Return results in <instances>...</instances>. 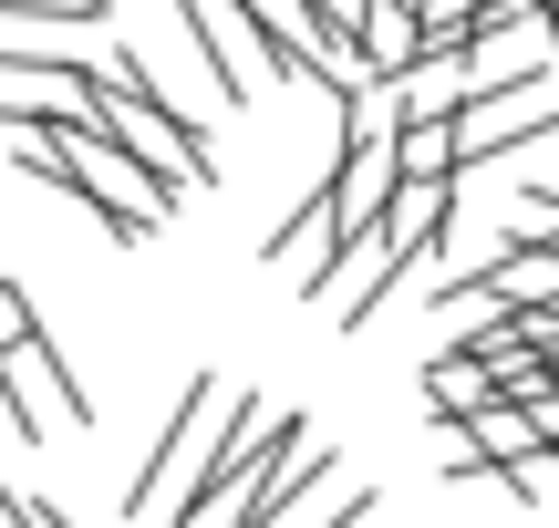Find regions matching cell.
Here are the masks:
<instances>
[{
	"instance_id": "1",
	"label": "cell",
	"mask_w": 559,
	"mask_h": 528,
	"mask_svg": "<svg viewBox=\"0 0 559 528\" xmlns=\"http://www.w3.org/2000/svg\"><path fill=\"white\" fill-rule=\"evenodd\" d=\"M11 166H21L32 187H62V197H83V207H94V228H104V239H124V249L156 239L166 207H177V197H166V187L145 177V166L124 156V145L104 135L94 115H83V124H41V135H11Z\"/></svg>"
},
{
	"instance_id": "2",
	"label": "cell",
	"mask_w": 559,
	"mask_h": 528,
	"mask_svg": "<svg viewBox=\"0 0 559 528\" xmlns=\"http://www.w3.org/2000/svg\"><path fill=\"white\" fill-rule=\"evenodd\" d=\"M94 124L124 145V156L145 166V177L177 197V187H198V177H218L207 166V145H198V124L177 115V104L156 94V73H145L135 52H115V62H94Z\"/></svg>"
},
{
	"instance_id": "3",
	"label": "cell",
	"mask_w": 559,
	"mask_h": 528,
	"mask_svg": "<svg viewBox=\"0 0 559 528\" xmlns=\"http://www.w3.org/2000/svg\"><path fill=\"white\" fill-rule=\"evenodd\" d=\"M228 405H239V394H218V373H187V394H177V415H166L156 456H145L135 488H124V518H135V508H177V497L198 488V467L218 456V435H228Z\"/></svg>"
},
{
	"instance_id": "4",
	"label": "cell",
	"mask_w": 559,
	"mask_h": 528,
	"mask_svg": "<svg viewBox=\"0 0 559 528\" xmlns=\"http://www.w3.org/2000/svg\"><path fill=\"white\" fill-rule=\"evenodd\" d=\"M290 425H300V415H280V405H260V394H239V405H228L218 456H207V467H198V488H187L177 508H166V528H218V518H228V497H239L249 477H260V456H270Z\"/></svg>"
},
{
	"instance_id": "5",
	"label": "cell",
	"mask_w": 559,
	"mask_h": 528,
	"mask_svg": "<svg viewBox=\"0 0 559 528\" xmlns=\"http://www.w3.org/2000/svg\"><path fill=\"white\" fill-rule=\"evenodd\" d=\"M404 269H415V249H404V239H394L383 218H373V228H353V239H342V260L321 269V290H311V301H321V322L362 332V322L383 311V290L404 280Z\"/></svg>"
},
{
	"instance_id": "6",
	"label": "cell",
	"mask_w": 559,
	"mask_h": 528,
	"mask_svg": "<svg viewBox=\"0 0 559 528\" xmlns=\"http://www.w3.org/2000/svg\"><path fill=\"white\" fill-rule=\"evenodd\" d=\"M332 477H342V467H332V446H321L311 425H290V435L260 456V477L228 497V518H218V528H280L300 497H321V488H332Z\"/></svg>"
},
{
	"instance_id": "7",
	"label": "cell",
	"mask_w": 559,
	"mask_h": 528,
	"mask_svg": "<svg viewBox=\"0 0 559 528\" xmlns=\"http://www.w3.org/2000/svg\"><path fill=\"white\" fill-rule=\"evenodd\" d=\"M177 21H187V41H198V62H207V83H218L228 104H249L270 73V52H260V32H249V11L239 0H177Z\"/></svg>"
},
{
	"instance_id": "8",
	"label": "cell",
	"mask_w": 559,
	"mask_h": 528,
	"mask_svg": "<svg viewBox=\"0 0 559 528\" xmlns=\"http://www.w3.org/2000/svg\"><path fill=\"white\" fill-rule=\"evenodd\" d=\"M0 384H11L21 405V435H52V425H94V394L73 384V363L52 352V332H32V343L0 363Z\"/></svg>"
},
{
	"instance_id": "9",
	"label": "cell",
	"mask_w": 559,
	"mask_h": 528,
	"mask_svg": "<svg viewBox=\"0 0 559 528\" xmlns=\"http://www.w3.org/2000/svg\"><path fill=\"white\" fill-rule=\"evenodd\" d=\"M466 104H477L466 52H415V62L394 73V124H456Z\"/></svg>"
},
{
	"instance_id": "10",
	"label": "cell",
	"mask_w": 559,
	"mask_h": 528,
	"mask_svg": "<svg viewBox=\"0 0 559 528\" xmlns=\"http://www.w3.org/2000/svg\"><path fill=\"white\" fill-rule=\"evenodd\" d=\"M342 260V218H332V197L311 187V207L300 218H280V239H270V280H300V290H321V269Z\"/></svg>"
},
{
	"instance_id": "11",
	"label": "cell",
	"mask_w": 559,
	"mask_h": 528,
	"mask_svg": "<svg viewBox=\"0 0 559 528\" xmlns=\"http://www.w3.org/2000/svg\"><path fill=\"white\" fill-rule=\"evenodd\" d=\"M415 52H425L415 0H362V21H353V62H362V73H373V83H394Z\"/></svg>"
},
{
	"instance_id": "12",
	"label": "cell",
	"mask_w": 559,
	"mask_h": 528,
	"mask_svg": "<svg viewBox=\"0 0 559 528\" xmlns=\"http://www.w3.org/2000/svg\"><path fill=\"white\" fill-rule=\"evenodd\" d=\"M425 405H436V415H456V425H466V415H477V405H498V384H487V363H477V352H436V363H425Z\"/></svg>"
},
{
	"instance_id": "13",
	"label": "cell",
	"mask_w": 559,
	"mask_h": 528,
	"mask_svg": "<svg viewBox=\"0 0 559 528\" xmlns=\"http://www.w3.org/2000/svg\"><path fill=\"white\" fill-rule=\"evenodd\" d=\"M466 446H477L487 467H519V456H539V425H528V415L498 394V405H477V415H466Z\"/></svg>"
},
{
	"instance_id": "14",
	"label": "cell",
	"mask_w": 559,
	"mask_h": 528,
	"mask_svg": "<svg viewBox=\"0 0 559 528\" xmlns=\"http://www.w3.org/2000/svg\"><path fill=\"white\" fill-rule=\"evenodd\" d=\"M394 177L456 187V135H445V124H404V135H394Z\"/></svg>"
},
{
	"instance_id": "15",
	"label": "cell",
	"mask_w": 559,
	"mask_h": 528,
	"mask_svg": "<svg viewBox=\"0 0 559 528\" xmlns=\"http://www.w3.org/2000/svg\"><path fill=\"white\" fill-rule=\"evenodd\" d=\"M498 488L508 497H528V508H559V456L539 446V456H519V467H498Z\"/></svg>"
},
{
	"instance_id": "16",
	"label": "cell",
	"mask_w": 559,
	"mask_h": 528,
	"mask_svg": "<svg viewBox=\"0 0 559 528\" xmlns=\"http://www.w3.org/2000/svg\"><path fill=\"white\" fill-rule=\"evenodd\" d=\"M32 332H41V322H32V301H21V290H11V280H0V363H11V352H21V343H32Z\"/></svg>"
},
{
	"instance_id": "17",
	"label": "cell",
	"mask_w": 559,
	"mask_h": 528,
	"mask_svg": "<svg viewBox=\"0 0 559 528\" xmlns=\"http://www.w3.org/2000/svg\"><path fill=\"white\" fill-rule=\"evenodd\" d=\"M519 415H528V425H539V446H559V384H539V394H528Z\"/></svg>"
},
{
	"instance_id": "18",
	"label": "cell",
	"mask_w": 559,
	"mask_h": 528,
	"mask_svg": "<svg viewBox=\"0 0 559 528\" xmlns=\"http://www.w3.org/2000/svg\"><path fill=\"white\" fill-rule=\"evenodd\" d=\"M311 11H321V32H342V41H353V21H362V0H311Z\"/></svg>"
},
{
	"instance_id": "19",
	"label": "cell",
	"mask_w": 559,
	"mask_h": 528,
	"mask_svg": "<svg viewBox=\"0 0 559 528\" xmlns=\"http://www.w3.org/2000/svg\"><path fill=\"white\" fill-rule=\"evenodd\" d=\"M21 528H73L62 508H41V497H21Z\"/></svg>"
},
{
	"instance_id": "20",
	"label": "cell",
	"mask_w": 559,
	"mask_h": 528,
	"mask_svg": "<svg viewBox=\"0 0 559 528\" xmlns=\"http://www.w3.org/2000/svg\"><path fill=\"white\" fill-rule=\"evenodd\" d=\"M549 32H559V0H549Z\"/></svg>"
},
{
	"instance_id": "21",
	"label": "cell",
	"mask_w": 559,
	"mask_h": 528,
	"mask_svg": "<svg viewBox=\"0 0 559 528\" xmlns=\"http://www.w3.org/2000/svg\"><path fill=\"white\" fill-rule=\"evenodd\" d=\"M549 384H559V363H549Z\"/></svg>"
},
{
	"instance_id": "22",
	"label": "cell",
	"mask_w": 559,
	"mask_h": 528,
	"mask_svg": "<svg viewBox=\"0 0 559 528\" xmlns=\"http://www.w3.org/2000/svg\"><path fill=\"white\" fill-rule=\"evenodd\" d=\"M549 456H559V446H549Z\"/></svg>"
}]
</instances>
